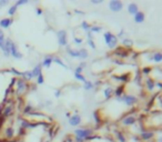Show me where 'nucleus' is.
Wrapping results in <instances>:
<instances>
[{
    "instance_id": "nucleus-37",
    "label": "nucleus",
    "mask_w": 162,
    "mask_h": 142,
    "mask_svg": "<svg viewBox=\"0 0 162 142\" xmlns=\"http://www.w3.org/2000/svg\"><path fill=\"white\" fill-rule=\"evenodd\" d=\"M45 76H43V73H41V75H39V76L36 78V84L37 86H41V84H43L45 83Z\"/></svg>"
},
{
    "instance_id": "nucleus-45",
    "label": "nucleus",
    "mask_w": 162,
    "mask_h": 142,
    "mask_svg": "<svg viewBox=\"0 0 162 142\" xmlns=\"http://www.w3.org/2000/svg\"><path fill=\"white\" fill-rule=\"evenodd\" d=\"M42 13H43V10L41 9L40 7H38V8H36V15H37V16H39V17H40V16H42Z\"/></svg>"
},
{
    "instance_id": "nucleus-31",
    "label": "nucleus",
    "mask_w": 162,
    "mask_h": 142,
    "mask_svg": "<svg viewBox=\"0 0 162 142\" xmlns=\"http://www.w3.org/2000/svg\"><path fill=\"white\" fill-rule=\"evenodd\" d=\"M82 88H83L85 91H91V90L95 89V83L92 81H90V80H87V81L83 83Z\"/></svg>"
},
{
    "instance_id": "nucleus-42",
    "label": "nucleus",
    "mask_w": 162,
    "mask_h": 142,
    "mask_svg": "<svg viewBox=\"0 0 162 142\" xmlns=\"http://www.w3.org/2000/svg\"><path fill=\"white\" fill-rule=\"evenodd\" d=\"M83 70H85V69L78 65V66L75 68V70H73V73H83Z\"/></svg>"
},
{
    "instance_id": "nucleus-3",
    "label": "nucleus",
    "mask_w": 162,
    "mask_h": 142,
    "mask_svg": "<svg viewBox=\"0 0 162 142\" xmlns=\"http://www.w3.org/2000/svg\"><path fill=\"white\" fill-rule=\"evenodd\" d=\"M95 134V129L89 127H80L75 129L73 131V137L79 138L81 140H83L85 142H88V140L90 139Z\"/></svg>"
},
{
    "instance_id": "nucleus-43",
    "label": "nucleus",
    "mask_w": 162,
    "mask_h": 142,
    "mask_svg": "<svg viewBox=\"0 0 162 142\" xmlns=\"http://www.w3.org/2000/svg\"><path fill=\"white\" fill-rule=\"evenodd\" d=\"M61 94H62V91H61L60 89H57V90H55V92H53V96H55V98H57V99H59L61 97Z\"/></svg>"
},
{
    "instance_id": "nucleus-41",
    "label": "nucleus",
    "mask_w": 162,
    "mask_h": 142,
    "mask_svg": "<svg viewBox=\"0 0 162 142\" xmlns=\"http://www.w3.org/2000/svg\"><path fill=\"white\" fill-rule=\"evenodd\" d=\"M27 4H29V1L28 0H17L15 2V5L19 8L20 6H25V5H27Z\"/></svg>"
},
{
    "instance_id": "nucleus-10",
    "label": "nucleus",
    "mask_w": 162,
    "mask_h": 142,
    "mask_svg": "<svg viewBox=\"0 0 162 142\" xmlns=\"http://www.w3.org/2000/svg\"><path fill=\"white\" fill-rule=\"evenodd\" d=\"M108 7L112 12H120L123 9V2L120 0H111V1H109Z\"/></svg>"
},
{
    "instance_id": "nucleus-39",
    "label": "nucleus",
    "mask_w": 162,
    "mask_h": 142,
    "mask_svg": "<svg viewBox=\"0 0 162 142\" xmlns=\"http://www.w3.org/2000/svg\"><path fill=\"white\" fill-rule=\"evenodd\" d=\"M87 45L90 47L91 49H93V50L97 49V45L96 42H95V39H87Z\"/></svg>"
},
{
    "instance_id": "nucleus-25",
    "label": "nucleus",
    "mask_w": 162,
    "mask_h": 142,
    "mask_svg": "<svg viewBox=\"0 0 162 142\" xmlns=\"http://www.w3.org/2000/svg\"><path fill=\"white\" fill-rule=\"evenodd\" d=\"M53 63H56V65H58V66L62 67V68H63V69H66V70L69 69V67L67 66L66 63H65V61L62 60L59 56H53Z\"/></svg>"
},
{
    "instance_id": "nucleus-23",
    "label": "nucleus",
    "mask_w": 162,
    "mask_h": 142,
    "mask_svg": "<svg viewBox=\"0 0 162 142\" xmlns=\"http://www.w3.org/2000/svg\"><path fill=\"white\" fill-rule=\"evenodd\" d=\"M42 66H41V63L39 62V63H37L32 69H31V72H32V76H33V79H36L37 77L39 76V75H41L42 73Z\"/></svg>"
},
{
    "instance_id": "nucleus-36",
    "label": "nucleus",
    "mask_w": 162,
    "mask_h": 142,
    "mask_svg": "<svg viewBox=\"0 0 162 142\" xmlns=\"http://www.w3.org/2000/svg\"><path fill=\"white\" fill-rule=\"evenodd\" d=\"M73 77H75L77 81H80L82 83H85L87 81V78L83 76V73H73Z\"/></svg>"
},
{
    "instance_id": "nucleus-5",
    "label": "nucleus",
    "mask_w": 162,
    "mask_h": 142,
    "mask_svg": "<svg viewBox=\"0 0 162 142\" xmlns=\"http://www.w3.org/2000/svg\"><path fill=\"white\" fill-rule=\"evenodd\" d=\"M156 132L154 130H151V129H144L142 132L139 133V136H138V139H139V141H142V142H151L152 140H154L156 139Z\"/></svg>"
},
{
    "instance_id": "nucleus-13",
    "label": "nucleus",
    "mask_w": 162,
    "mask_h": 142,
    "mask_svg": "<svg viewBox=\"0 0 162 142\" xmlns=\"http://www.w3.org/2000/svg\"><path fill=\"white\" fill-rule=\"evenodd\" d=\"M81 122H82V118H81V116L80 114H78V113L71 114V117L68 119L69 126H71V127H73V128H78L81 124Z\"/></svg>"
},
{
    "instance_id": "nucleus-50",
    "label": "nucleus",
    "mask_w": 162,
    "mask_h": 142,
    "mask_svg": "<svg viewBox=\"0 0 162 142\" xmlns=\"http://www.w3.org/2000/svg\"><path fill=\"white\" fill-rule=\"evenodd\" d=\"M66 117L68 118V119L71 117V113H70V112H66Z\"/></svg>"
},
{
    "instance_id": "nucleus-40",
    "label": "nucleus",
    "mask_w": 162,
    "mask_h": 142,
    "mask_svg": "<svg viewBox=\"0 0 162 142\" xmlns=\"http://www.w3.org/2000/svg\"><path fill=\"white\" fill-rule=\"evenodd\" d=\"M116 36H117V38H118L119 40H122L123 38H126V37H127V36H126V30L122 28L121 30L119 31V33H118V35H116Z\"/></svg>"
},
{
    "instance_id": "nucleus-6",
    "label": "nucleus",
    "mask_w": 162,
    "mask_h": 142,
    "mask_svg": "<svg viewBox=\"0 0 162 142\" xmlns=\"http://www.w3.org/2000/svg\"><path fill=\"white\" fill-rule=\"evenodd\" d=\"M57 41H58V45L61 48H66L68 46V32L66 29H60V30L57 31Z\"/></svg>"
},
{
    "instance_id": "nucleus-16",
    "label": "nucleus",
    "mask_w": 162,
    "mask_h": 142,
    "mask_svg": "<svg viewBox=\"0 0 162 142\" xmlns=\"http://www.w3.org/2000/svg\"><path fill=\"white\" fill-rule=\"evenodd\" d=\"M14 18H9V17H7V18H2V19H0V29H2V30H7V29H9L12 23H14Z\"/></svg>"
},
{
    "instance_id": "nucleus-7",
    "label": "nucleus",
    "mask_w": 162,
    "mask_h": 142,
    "mask_svg": "<svg viewBox=\"0 0 162 142\" xmlns=\"http://www.w3.org/2000/svg\"><path fill=\"white\" fill-rule=\"evenodd\" d=\"M14 112H15V104L10 102L8 104H5L2 106V112H1V116H2V119L6 120V119H9L10 117L14 116Z\"/></svg>"
},
{
    "instance_id": "nucleus-11",
    "label": "nucleus",
    "mask_w": 162,
    "mask_h": 142,
    "mask_svg": "<svg viewBox=\"0 0 162 142\" xmlns=\"http://www.w3.org/2000/svg\"><path fill=\"white\" fill-rule=\"evenodd\" d=\"M143 86L147 92H153L156 90V80L151 76L147 77L146 80L143 81Z\"/></svg>"
},
{
    "instance_id": "nucleus-2",
    "label": "nucleus",
    "mask_w": 162,
    "mask_h": 142,
    "mask_svg": "<svg viewBox=\"0 0 162 142\" xmlns=\"http://www.w3.org/2000/svg\"><path fill=\"white\" fill-rule=\"evenodd\" d=\"M116 100L118 102L123 103L128 108H134L139 103V101H140V98L137 94H134V93H127L126 92L123 96L120 97L119 99H116Z\"/></svg>"
},
{
    "instance_id": "nucleus-28",
    "label": "nucleus",
    "mask_w": 162,
    "mask_h": 142,
    "mask_svg": "<svg viewBox=\"0 0 162 142\" xmlns=\"http://www.w3.org/2000/svg\"><path fill=\"white\" fill-rule=\"evenodd\" d=\"M116 79H117V80H119L120 82H122V84H123V83H127V82L130 81L131 77H130V73H124V75L116 76Z\"/></svg>"
},
{
    "instance_id": "nucleus-8",
    "label": "nucleus",
    "mask_w": 162,
    "mask_h": 142,
    "mask_svg": "<svg viewBox=\"0 0 162 142\" xmlns=\"http://www.w3.org/2000/svg\"><path fill=\"white\" fill-rule=\"evenodd\" d=\"M148 62H153V63H161L162 62V51H153L147 53Z\"/></svg>"
},
{
    "instance_id": "nucleus-9",
    "label": "nucleus",
    "mask_w": 162,
    "mask_h": 142,
    "mask_svg": "<svg viewBox=\"0 0 162 142\" xmlns=\"http://www.w3.org/2000/svg\"><path fill=\"white\" fill-rule=\"evenodd\" d=\"M151 119V123H150V127L153 128H160L162 127V112L157 111L153 113V116L150 117Z\"/></svg>"
},
{
    "instance_id": "nucleus-22",
    "label": "nucleus",
    "mask_w": 162,
    "mask_h": 142,
    "mask_svg": "<svg viewBox=\"0 0 162 142\" xmlns=\"http://www.w3.org/2000/svg\"><path fill=\"white\" fill-rule=\"evenodd\" d=\"M124 93H126L124 84H119V86H117L116 88H114V94H113V97H114L116 99H119V98L123 96Z\"/></svg>"
},
{
    "instance_id": "nucleus-24",
    "label": "nucleus",
    "mask_w": 162,
    "mask_h": 142,
    "mask_svg": "<svg viewBox=\"0 0 162 142\" xmlns=\"http://www.w3.org/2000/svg\"><path fill=\"white\" fill-rule=\"evenodd\" d=\"M0 50L1 52H5L6 50V36L2 29H0Z\"/></svg>"
},
{
    "instance_id": "nucleus-21",
    "label": "nucleus",
    "mask_w": 162,
    "mask_h": 142,
    "mask_svg": "<svg viewBox=\"0 0 162 142\" xmlns=\"http://www.w3.org/2000/svg\"><path fill=\"white\" fill-rule=\"evenodd\" d=\"M127 11L129 15L134 16L138 11H139V6H138L136 2H130V4L127 6Z\"/></svg>"
},
{
    "instance_id": "nucleus-48",
    "label": "nucleus",
    "mask_w": 162,
    "mask_h": 142,
    "mask_svg": "<svg viewBox=\"0 0 162 142\" xmlns=\"http://www.w3.org/2000/svg\"><path fill=\"white\" fill-rule=\"evenodd\" d=\"M73 12H75L76 15H85V12H83V11H80V10H78V9L73 10Z\"/></svg>"
},
{
    "instance_id": "nucleus-27",
    "label": "nucleus",
    "mask_w": 162,
    "mask_h": 142,
    "mask_svg": "<svg viewBox=\"0 0 162 142\" xmlns=\"http://www.w3.org/2000/svg\"><path fill=\"white\" fill-rule=\"evenodd\" d=\"M89 58V51L86 48H80L79 49V59L82 61L87 60Z\"/></svg>"
},
{
    "instance_id": "nucleus-38",
    "label": "nucleus",
    "mask_w": 162,
    "mask_h": 142,
    "mask_svg": "<svg viewBox=\"0 0 162 142\" xmlns=\"http://www.w3.org/2000/svg\"><path fill=\"white\" fill-rule=\"evenodd\" d=\"M72 41H73V43H75L76 46H81V45L83 43V39H82L81 37H73V38H72Z\"/></svg>"
},
{
    "instance_id": "nucleus-47",
    "label": "nucleus",
    "mask_w": 162,
    "mask_h": 142,
    "mask_svg": "<svg viewBox=\"0 0 162 142\" xmlns=\"http://www.w3.org/2000/svg\"><path fill=\"white\" fill-rule=\"evenodd\" d=\"M79 66L82 67L83 69H86V68H87V62H86V61H81L80 63H79Z\"/></svg>"
},
{
    "instance_id": "nucleus-17",
    "label": "nucleus",
    "mask_w": 162,
    "mask_h": 142,
    "mask_svg": "<svg viewBox=\"0 0 162 142\" xmlns=\"http://www.w3.org/2000/svg\"><path fill=\"white\" fill-rule=\"evenodd\" d=\"M66 52L67 55L72 59H79V49H75V48H72L68 45L66 47Z\"/></svg>"
},
{
    "instance_id": "nucleus-49",
    "label": "nucleus",
    "mask_w": 162,
    "mask_h": 142,
    "mask_svg": "<svg viewBox=\"0 0 162 142\" xmlns=\"http://www.w3.org/2000/svg\"><path fill=\"white\" fill-rule=\"evenodd\" d=\"M156 142H162V134L156 137Z\"/></svg>"
},
{
    "instance_id": "nucleus-14",
    "label": "nucleus",
    "mask_w": 162,
    "mask_h": 142,
    "mask_svg": "<svg viewBox=\"0 0 162 142\" xmlns=\"http://www.w3.org/2000/svg\"><path fill=\"white\" fill-rule=\"evenodd\" d=\"M113 94H114V87L107 86L102 89V97L104 98V100H110L111 98H113Z\"/></svg>"
},
{
    "instance_id": "nucleus-35",
    "label": "nucleus",
    "mask_w": 162,
    "mask_h": 142,
    "mask_svg": "<svg viewBox=\"0 0 162 142\" xmlns=\"http://www.w3.org/2000/svg\"><path fill=\"white\" fill-rule=\"evenodd\" d=\"M90 27H91V25L88 22V21L86 20H83V21H81V23H80V28L82 29L83 31H86V32H88V31L90 30Z\"/></svg>"
},
{
    "instance_id": "nucleus-15",
    "label": "nucleus",
    "mask_w": 162,
    "mask_h": 142,
    "mask_svg": "<svg viewBox=\"0 0 162 142\" xmlns=\"http://www.w3.org/2000/svg\"><path fill=\"white\" fill-rule=\"evenodd\" d=\"M42 68L45 69H49L52 63H53V55H46V56L42 58V61L40 62Z\"/></svg>"
},
{
    "instance_id": "nucleus-33",
    "label": "nucleus",
    "mask_w": 162,
    "mask_h": 142,
    "mask_svg": "<svg viewBox=\"0 0 162 142\" xmlns=\"http://www.w3.org/2000/svg\"><path fill=\"white\" fill-rule=\"evenodd\" d=\"M35 110H36V108L33 106H31V104H27V106H25V108H23V114L28 117L31 112H33Z\"/></svg>"
},
{
    "instance_id": "nucleus-12",
    "label": "nucleus",
    "mask_w": 162,
    "mask_h": 142,
    "mask_svg": "<svg viewBox=\"0 0 162 142\" xmlns=\"http://www.w3.org/2000/svg\"><path fill=\"white\" fill-rule=\"evenodd\" d=\"M16 137V131L15 128L12 126H8L5 128V131H4V139L7 141H12Z\"/></svg>"
},
{
    "instance_id": "nucleus-51",
    "label": "nucleus",
    "mask_w": 162,
    "mask_h": 142,
    "mask_svg": "<svg viewBox=\"0 0 162 142\" xmlns=\"http://www.w3.org/2000/svg\"><path fill=\"white\" fill-rule=\"evenodd\" d=\"M43 142H46V141H43Z\"/></svg>"
},
{
    "instance_id": "nucleus-46",
    "label": "nucleus",
    "mask_w": 162,
    "mask_h": 142,
    "mask_svg": "<svg viewBox=\"0 0 162 142\" xmlns=\"http://www.w3.org/2000/svg\"><path fill=\"white\" fill-rule=\"evenodd\" d=\"M90 2H91L92 5H101L103 1L102 0H91Z\"/></svg>"
},
{
    "instance_id": "nucleus-29",
    "label": "nucleus",
    "mask_w": 162,
    "mask_h": 142,
    "mask_svg": "<svg viewBox=\"0 0 162 142\" xmlns=\"http://www.w3.org/2000/svg\"><path fill=\"white\" fill-rule=\"evenodd\" d=\"M17 12H18V7L14 4V5H10V7L8 8L7 15L9 16V18H14V16L17 15Z\"/></svg>"
},
{
    "instance_id": "nucleus-19",
    "label": "nucleus",
    "mask_w": 162,
    "mask_h": 142,
    "mask_svg": "<svg viewBox=\"0 0 162 142\" xmlns=\"http://www.w3.org/2000/svg\"><path fill=\"white\" fill-rule=\"evenodd\" d=\"M144 20H146V13L143 12V11L139 10L136 13V15L133 16V21L136 22V23H138V25H140V23H143L144 22Z\"/></svg>"
},
{
    "instance_id": "nucleus-18",
    "label": "nucleus",
    "mask_w": 162,
    "mask_h": 142,
    "mask_svg": "<svg viewBox=\"0 0 162 142\" xmlns=\"http://www.w3.org/2000/svg\"><path fill=\"white\" fill-rule=\"evenodd\" d=\"M114 139L117 142H128V138L126 133L122 130H117L114 131Z\"/></svg>"
},
{
    "instance_id": "nucleus-30",
    "label": "nucleus",
    "mask_w": 162,
    "mask_h": 142,
    "mask_svg": "<svg viewBox=\"0 0 162 142\" xmlns=\"http://www.w3.org/2000/svg\"><path fill=\"white\" fill-rule=\"evenodd\" d=\"M113 33H112L111 31H104L103 32V41H104V43H106L107 46L111 42L112 38H113Z\"/></svg>"
},
{
    "instance_id": "nucleus-44",
    "label": "nucleus",
    "mask_w": 162,
    "mask_h": 142,
    "mask_svg": "<svg viewBox=\"0 0 162 142\" xmlns=\"http://www.w3.org/2000/svg\"><path fill=\"white\" fill-rule=\"evenodd\" d=\"M9 5V1L8 0H0V8H4L6 6Z\"/></svg>"
},
{
    "instance_id": "nucleus-32",
    "label": "nucleus",
    "mask_w": 162,
    "mask_h": 142,
    "mask_svg": "<svg viewBox=\"0 0 162 142\" xmlns=\"http://www.w3.org/2000/svg\"><path fill=\"white\" fill-rule=\"evenodd\" d=\"M102 29H103V27L101 26H98V25H91L90 27V32H91L92 35H95V33H100L102 32Z\"/></svg>"
},
{
    "instance_id": "nucleus-4",
    "label": "nucleus",
    "mask_w": 162,
    "mask_h": 142,
    "mask_svg": "<svg viewBox=\"0 0 162 142\" xmlns=\"http://www.w3.org/2000/svg\"><path fill=\"white\" fill-rule=\"evenodd\" d=\"M28 89H29V86H28V82H26L23 79H21V78H17V80H16V84L14 87V92L17 93V96H23L27 93L28 91Z\"/></svg>"
},
{
    "instance_id": "nucleus-26",
    "label": "nucleus",
    "mask_w": 162,
    "mask_h": 142,
    "mask_svg": "<svg viewBox=\"0 0 162 142\" xmlns=\"http://www.w3.org/2000/svg\"><path fill=\"white\" fill-rule=\"evenodd\" d=\"M21 79H23L26 82H30L31 80L33 79V76H32V72H31V70L22 71V76H21Z\"/></svg>"
},
{
    "instance_id": "nucleus-34",
    "label": "nucleus",
    "mask_w": 162,
    "mask_h": 142,
    "mask_svg": "<svg viewBox=\"0 0 162 142\" xmlns=\"http://www.w3.org/2000/svg\"><path fill=\"white\" fill-rule=\"evenodd\" d=\"M9 72H10L15 78H21V76H22V71H19L18 69L14 68V67H11L10 69H9Z\"/></svg>"
},
{
    "instance_id": "nucleus-1",
    "label": "nucleus",
    "mask_w": 162,
    "mask_h": 142,
    "mask_svg": "<svg viewBox=\"0 0 162 142\" xmlns=\"http://www.w3.org/2000/svg\"><path fill=\"white\" fill-rule=\"evenodd\" d=\"M138 122H139V117L137 116V113L134 111H131L129 112V113H127L126 116H123L120 119L119 123H120V127L121 128H124V129L129 128L130 129V128L133 127Z\"/></svg>"
},
{
    "instance_id": "nucleus-20",
    "label": "nucleus",
    "mask_w": 162,
    "mask_h": 142,
    "mask_svg": "<svg viewBox=\"0 0 162 142\" xmlns=\"http://www.w3.org/2000/svg\"><path fill=\"white\" fill-rule=\"evenodd\" d=\"M122 48L126 49V50H130L132 47H133V40H132L130 37H126L121 40Z\"/></svg>"
}]
</instances>
